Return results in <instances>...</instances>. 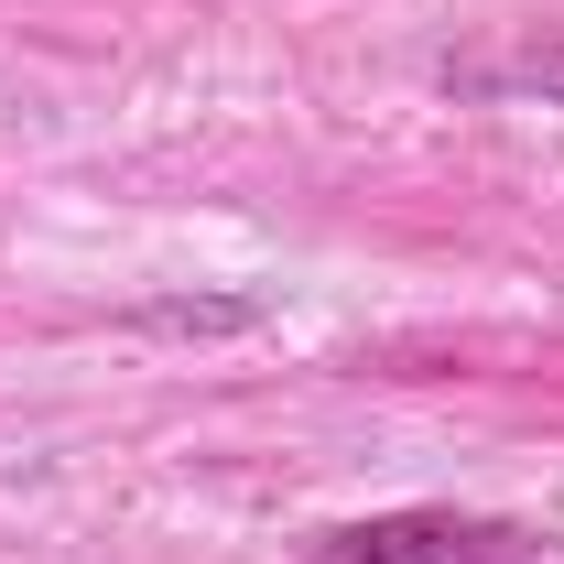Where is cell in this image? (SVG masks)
<instances>
[{"label": "cell", "instance_id": "cell-1", "mask_svg": "<svg viewBox=\"0 0 564 564\" xmlns=\"http://www.w3.org/2000/svg\"><path fill=\"white\" fill-rule=\"evenodd\" d=\"M532 554H543V532L478 521V510H380V521H348L315 543V564H532Z\"/></svg>", "mask_w": 564, "mask_h": 564}, {"label": "cell", "instance_id": "cell-2", "mask_svg": "<svg viewBox=\"0 0 564 564\" xmlns=\"http://www.w3.org/2000/svg\"><path fill=\"white\" fill-rule=\"evenodd\" d=\"M261 315H272L261 293H163V304H141V326H163V337H239Z\"/></svg>", "mask_w": 564, "mask_h": 564}]
</instances>
